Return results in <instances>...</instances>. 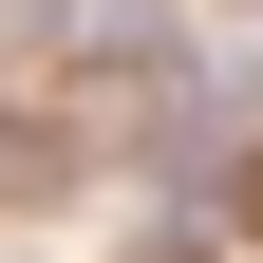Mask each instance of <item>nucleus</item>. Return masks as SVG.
Listing matches in <instances>:
<instances>
[{
  "mask_svg": "<svg viewBox=\"0 0 263 263\" xmlns=\"http://www.w3.org/2000/svg\"><path fill=\"white\" fill-rule=\"evenodd\" d=\"M113 263H207V245H113Z\"/></svg>",
  "mask_w": 263,
  "mask_h": 263,
  "instance_id": "obj_1",
  "label": "nucleus"
}]
</instances>
